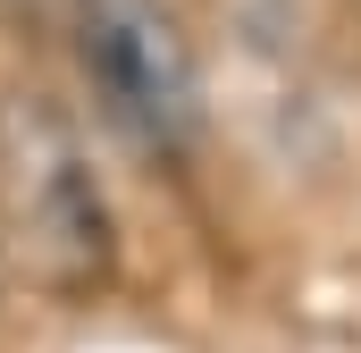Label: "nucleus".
I'll list each match as a JSON object with an SVG mask.
<instances>
[{"label":"nucleus","mask_w":361,"mask_h":353,"mask_svg":"<svg viewBox=\"0 0 361 353\" xmlns=\"http://www.w3.org/2000/svg\"><path fill=\"white\" fill-rule=\"evenodd\" d=\"M0 210H8V236H17L25 269L51 294L109 286V261H118L109 202L92 185L68 118L51 101H34V92H8L0 101Z\"/></svg>","instance_id":"f257e3e1"},{"label":"nucleus","mask_w":361,"mask_h":353,"mask_svg":"<svg viewBox=\"0 0 361 353\" xmlns=\"http://www.w3.org/2000/svg\"><path fill=\"white\" fill-rule=\"evenodd\" d=\"M76 51L101 109L143 152H185L202 135V76L160 0H76Z\"/></svg>","instance_id":"f03ea898"}]
</instances>
